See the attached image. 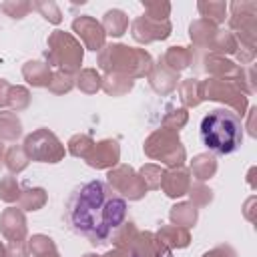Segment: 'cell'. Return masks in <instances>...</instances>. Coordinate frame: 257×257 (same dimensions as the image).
Returning <instances> with one entry per match:
<instances>
[{"label": "cell", "instance_id": "obj_1", "mask_svg": "<svg viewBox=\"0 0 257 257\" xmlns=\"http://www.w3.org/2000/svg\"><path fill=\"white\" fill-rule=\"evenodd\" d=\"M126 203L106 183L90 181L74 191L68 203V221L92 245H102L124 223Z\"/></svg>", "mask_w": 257, "mask_h": 257}, {"label": "cell", "instance_id": "obj_2", "mask_svg": "<svg viewBox=\"0 0 257 257\" xmlns=\"http://www.w3.org/2000/svg\"><path fill=\"white\" fill-rule=\"evenodd\" d=\"M153 56L145 48L128 46L122 42L104 44L98 50L96 64L104 74H120L128 78H147L153 68Z\"/></svg>", "mask_w": 257, "mask_h": 257}, {"label": "cell", "instance_id": "obj_3", "mask_svg": "<svg viewBox=\"0 0 257 257\" xmlns=\"http://www.w3.org/2000/svg\"><path fill=\"white\" fill-rule=\"evenodd\" d=\"M201 139L209 151L217 155H229L243 143L241 118L229 108H215L201 120Z\"/></svg>", "mask_w": 257, "mask_h": 257}, {"label": "cell", "instance_id": "obj_4", "mask_svg": "<svg viewBox=\"0 0 257 257\" xmlns=\"http://www.w3.org/2000/svg\"><path fill=\"white\" fill-rule=\"evenodd\" d=\"M46 46L48 48L44 52V58L48 66H56L60 72L72 76L80 72L84 60V46L72 32L52 30L46 38Z\"/></svg>", "mask_w": 257, "mask_h": 257}, {"label": "cell", "instance_id": "obj_5", "mask_svg": "<svg viewBox=\"0 0 257 257\" xmlns=\"http://www.w3.org/2000/svg\"><path fill=\"white\" fill-rule=\"evenodd\" d=\"M189 38L193 42V50H209L223 56L227 54L235 56L239 48V42L233 36V32L223 30L205 18H197L189 24Z\"/></svg>", "mask_w": 257, "mask_h": 257}, {"label": "cell", "instance_id": "obj_6", "mask_svg": "<svg viewBox=\"0 0 257 257\" xmlns=\"http://www.w3.org/2000/svg\"><path fill=\"white\" fill-rule=\"evenodd\" d=\"M143 151L149 159L161 161L167 169H177L185 167L187 161V151L179 139V133L169 131V128H155L143 143Z\"/></svg>", "mask_w": 257, "mask_h": 257}, {"label": "cell", "instance_id": "obj_7", "mask_svg": "<svg viewBox=\"0 0 257 257\" xmlns=\"http://www.w3.org/2000/svg\"><path fill=\"white\" fill-rule=\"evenodd\" d=\"M227 10H231L229 18V32L237 38L241 48L255 50L257 40V2L253 0H235L227 4Z\"/></svg>", "mask_w": 257, "mask_h": 257}, {"label": "cell", "instance_id": "obj_8", "mask_svg": "<svg viewBox=\"0 0 257 257\" xmlns=\"http://www.w3.org/2000/svg\"><path fill=\"white\" fill-rule=\"evenodd\" d=\"M201 96H203V100L221 102V104L233 108V112L239 118H243L249 110V96L233 80L209 78L207 76L205 80H201Z\"/></svg>", "mask_w": 257, "mask_h": 257}, {"label": "cell", "instance_id": "obj_9", "mask_svg": "<svg viewBox=\"0 0 257 257\" xmlns=\"http://www.w3.org/2000/svg\"><path fill=\"white\" fill-rule=\"evenodd\" d=\"M22 147H24L28 159L36 161V163L54 165V163H60L66 155L62 141L48 128H36L30 135H26Z\"/></svg>", "mask_w": 257, "mask_h": 257}, {"label": "cell", "instance_id": "obj_10", "mask_svg": "<svg viewBox=\"0 0 257 257\" xmlns=\"http://www.w3.org/2000/svg\"><path fill=\"white\" fill-rule=\"evenodd\" d=\"M106 185L128 201H141L147 195V187L143 185L139 173L131 165H116L106 173Z\"/></svg>", "mask_w": 257, "mask_h": 257}, {"label": "cell", "instance_id": "obj_11", "mask_svg": "<svg viewBox=\"0 0 257 257\" xmlns=\"http://www.w3.org/2000/svg\"><path fill=\"white\" fill-rule=\"evenodd\" d=\"M173 32L171 20H153L145 14L137 16L131 22V36L139 44H151L157 40H167Z\"/></svg>", "mask_w": 257, "mask_h": 257}, {"label": "cell", "instance_id": "obj_12", "mask_svg": "<svg viewBox=\"0 0 257 257\" xmlns=\"http://www.w3.org/2000/svg\"><path fill=\"white\" fill-rule=\"evenodd\" d=\"M72 32H76V36L80 38V42L86 50L98 52L106 44V34H104L102 24L90 14L76 16L72 20Z\"/></svg>", "mask_w": 257, "mask_h": 257}, {"label": "cell", "instance_id": "obj_13", "mask_svg": "<svg viewBox=\"0 0 257 257\" xmlns=\"http://www.w3.org/2000/svg\"><path fill=\"white\" fill-rule=\"evenodd\" d=\"M86 165L92 169H112L120 161V145L116 139H102L92 145L88 155L84 157Z\"/></svg>", "mask_w": 257, "mask_h": 257}, {"label": "cell", "instance_id": "obj_14", "mask_svg": "<svg viewBox=\"0 0 257 257\" xmlns=\"http://www.w3.org/2000/svg\"><path fill=\"white\" fill-rule=\"evenodd\" d=\"M0 233L6 241H24L28 233V223L24 211L18 207H8L0 213Z\"/></svg>", "mask_w": 257, "mask_h": 257}, {"label": "cell", "instance_id": "obj_15", "mask_svg": "<svg viewBox=\"0 0 257 257\" xmlns=\"http://www.w3.org/2000/svg\"><path fill=\"white\" fill-rule=\"evenodd\" d=\"M128 257H171V249H167L153 231H139L128 247Z\"/></svg>", "mask_w": 257, "mask_h": 257}, {"label": "cell", "instance_id": "obj_16", "mask_svg": "<svg viewBox=\"0 0 257 257\" xmlns=\"http://www.w3.org/2000/svg\"><path fill=\"white\" fill-rule=\"evenodd\" d=\"M189 187H191V173H189V169L177 167V169H165L163 181H161L159 189H163V193L169 199H181V197H185L189 193Z\"/></svg>", "mask_w": 257, "mask_h": 257}, {"label": "cell", "instance_id": "obj_17", "mask_svg": "<svg viewBox=\"0 0 257 257\" xmlns=\"http://www.w3.org/2000/svg\"><path fill=\"white\" fill-rule=\"evenodd\" d=\"M147 80H149L151 88H153L157 94L165 96V94H171V92L177 88V84H179L181 78H179L177 72L169 70L161 60H157V62H153V68H151Z\"/></svg>", "mask_w": 257, "mask_h": 257}, {"label": "cell", "instance_id": "obj_18", "mask_svg": "<svg viewBox=\"0 0 257 257\" xmlns=\"http://www.w3.org/2000/svg\"><path fill=\"white\" fill-rule=\"evenodd\" d=\"M169 70H173V72H183L185 68H189V66H193V62H195V50H193V46L189 48V46H169L167 50H165V54L159 58Z\"/></svg>", "mask_w": 257, "mask_h": 257}, {"label": "cell", "instance_id": "obj_19", "mask_svg": "<svg viewBox=\"0 0 257 257\" xmlns=\"http://www.w3.org/2000/svg\"><path fill=\"white\" fill-rule=\"evenodd\" d=\"M22 76L24 80L34 88H46L52 76L50 66L44 60H28L22 64Z\"/></svg>", "mask_w": 257, "mask_h": 257}, {"label": "cell", "instance_id": "obj_20", "mask_svg": "<svg viewBox=\"0 0 257 257\" xmlns=\"http://www.w3.org/2000/svg\"><path fill=\"white\" fill-rule=\"evenodd\" d=\"M217 157L213 153H199L189 163V173L197 179V183H205L217 173Z\"/></svg>", "mask_w": 257, "mask_h": 257}, {"label": "cell", "instance_id": "obj_21", "mask_svg": "<svg viewBox=\"0 0 257 257\" xmlns=\"http://www.w3.org/2000/svg\"><path fill=\"white\" fill-rule=\"evenodd\" d=\"M159 241L167 247V249H185L191 245V233L185 227H177V225H163L157 233Z\"/></svg>", "mask_w": 257, "mask_h": 257}, {"label": "cell", "instance_id": "obj_22", "mask_svg": "<svg viewBox=\"0 0 257 257\" xmlns=\"http://www.w3.org/2000/svg\"><path fill=\"white\" fill-rule=\"evenodd\" d=\"M169 219H171V225H177V227H185V229H191L197 225V219H199V209L189 203V201H181V203H175L169 211Z\"/></svg>", "mask_w": 257, "mask_h": 257}, {"label": "cell", "instance_id": "obj_23", "mask_svg": "<svg viewBox=\"0 0 257 257\" xmlns=\"http://www.w3.org/2000/svg\"><path fill=\"white\" fill-rule=\"evenodd\" d=\"M100 24H102L106 36L120 38V36L126 34V30H128V16H126V12L120 10V8H110V10L104 12Z\"/></svg>", "mask_w": 257, "mask_h": 257}, {"label": "cell", "instance_id": "obj_24", "mask_svg": "<svg viewBox=\"0 0 257 257\" xmlns=\"http://www.w3.org/2000/svg\"><path fill=\"white\" fill-rule=\"evenodd\" d=\"M179 90V100L183 102V108H197L203 102L201 96V80L191 76V78H181L177 84Z\"/></svg>", "mask_w": 257, "mask_h": 257}, {"label": "cell", "instance_id": "obj_25", "mask_svg": "<svg viewBox=\"0 0 257 257\" xmlns=\"http://www.w3.org/2000/svg\"><path fill=\"white\" fill-rule=\"evenodd\" d=\"M74 86L84 94H96L102 88V76L96 68H80L74 74Z\"/></svg>", "mask_w": 257, "mask_h": 257}, {"label": "cell", "instance_id": "obj_26", "mask_svg": "<svg viewBox=\"0 0 257 257\" xmlns=\"http://www.w3.org/2000/svg\"><path fill=\"white\" fill-rule=\"evenodd\" d=\"M48 201V193L42 187H26L20 193L18 209L22 211H40Z\"/></svg>", "mask_w": 257, "mask_h": 257}, {"label": "cell", "instance_id": "obj_27", "mask_svg": "<svg viewBox=\"0 0 257 257\" xmlns=\"http://www.w3.org/2000/svg\"><path fill=\"white\" fill-rule=\"evenodd\" d=\"M197 10L201 18L213 22V24H223L227 18V2L223 0H201L197 2Z\"/></svg>", "mask_w": 257, "mask_h": 257}, {"label": "cell", "instance_id": "obj_28", "mask_svg": "<svg viewBox=\"0 0 257 257\" xmlns=\"http://www.w3.org/2000/svg\"><path fill=\"white\" fill-rule=\"evenodd\" d=\"M135 80L128 76H120V74H104L102 76V88L108 96H124L133 90Z\"/></svg>", "mask_w": 257, "mask_h": 257}, {"label": "cell", "instance_id": "obj_29", "mask_svg": "<svg viewBox=\"0 0 257 257\" xmlns=\"http://www.w3.org/2000/svg\"><path fill=\"white\" fill-rule=\"evenodd\" d=\"M22 135V122L16 112L0 110V141H16Z\"/></svg>", "mask_w": 257, "mask_h": 257}, {"label": "cell", "instance_id": "obj_30", "mask_svg": "<svg viewBox=\"0 0 257 257\" xmlns=\"http://www.w3.org/2000/svg\"><path fill=\"white\" fill-rule=\"evenodd\" d=\"M4 167L8 169V173L10 175H18V173H22L26 167H28V163H30V159H28V155H26V151H24V147L22 145H12L6 153H4Z\"/></svg>", "mask_w": 257, "mask_h": 257}, {"label": "cell", "instance_id": "obj_31", "mask_svg": "<svg viewBox=\"0 0 257 257\" xmlns=\"http://www.w3.org/2000/svg\"><path fill=\"white\" fill-rule=\"evenodd\" d=\"M139 235V229H137V225L135 223H122V225H118L116 229H114V233H112V245L116 247V249H122V251H126L128 253V247L133 245V241H135V237Z\"/></svg>", "mask_w": 257, "mask_h": 257}, {"label": "cell", "instance_id": "obj_32", "mask_svg": "<svg viewBox=\"0 0 257 257\" xmlns=\"http://www.w3.org/2000/svg\"><path fill=\"white\" fill-rule=\"evenodd\" d=\"M139 177L143 181V185L147 187V191H155L161 187V181H163V173L165 169L161 165H155V163H145L139 171Z\"/></svg>", "mask_w": 257, "mask_h": 257}, {"label": "cell", "instance_id": "obj_33", "mask_svg": "<svg viewBox=\"0 0 257 257\" xmlns=\"http://www.w3.org/2000/svg\"><path fill=\"white\" fill-rule=\"evenodd\" d=\"M30 106V90L22 84H14L10 86L8 92V110L12 112H22Z\"/></svg>", "mask_w": 257, "mask_h": 257}, {"label": "cell", "instance_id": "obj_34", "mask_svg": "<svg viewBox=\"0 0 257 257\" xmlns=\"http://www.w3.org/2000/svg\"><path fill=\"white\" fill-rule=\"evenodd\" d=\"M92 145H94V141H92L90 135L76 133V135H72V137L68 139L66 151H68L72 157H76V159H84V157L88 155V151L92 149Z\"/></svg>", "mask_w": 257, "mask_h": 257}, {"label": "cell", "instance_id": "obj_35", "mask_svg": "<svg viewBox=\"0 0 257 257\" xmlns=\"http://www.w3.org/2000/svg\"><path fill=\"white\" fill-rule=\"evenodd\" d=\"M26 247H28V253H30L32 257H38V255L56 251V243H54L48 235H42V233L30 235V237L26 239Z\"/></svg>", "mask_w": 257, "mask_h": 257}, {"label": "cell", "instance_id": "obj_36", "mask_svg": "<svg viewBox=\"0 0 257 257\" xmlns=\"http://www.w3.org/2000/svg\"><path fill=\"white\" fill-rule=\"evenodd\" d=\"M187 122H189V110L181 106V108H169L167 114H165L163 120H161V126L179 133L181 128H185Z\"/></svg>", "mask_w": 257, "mask_h": 257}, {"label": "cell", "instance_id": "obj_37", "mask_svg": "<svg viewBox=\"0 0 257 257\" xmlns=\"http://www.w3.org/2000/svg\"><path fill=\"white\" fill-rule=\"evenodd\" d=\"M46 88H48V92H52V94H68V92L74 88V76L56 70V72H52L50 82H48Z\"/></svg>", "mask_w": 257, "mask_h": 257}, {"label": "cell", "instance_id": "obj_38", "mask_svg": "<svg viewBox=\"0 0 257 257\" xmlns=\"http://www.w3.org/2000/svg\"><path fill=\"white\" fill-rule=\"evenodd\" d=\"M32 8L38 10L40 16L44 20H48L50 24H60L62 22V12H60L58 4L52 2V0H36V2H32Z\"/></svg>", "mask_w": 257, "mask_h": 257}, {"label": "cell", "instance_id": "obj_39", "mask_svg": "<svg viewBox=\"0 0 257 257\" xmlns=\"http://www.w3.org/2000/svg\"><path fill=\"white\" fill-rule=\"evenodd\" d=\"M145 16L153 20H169L171 16V2H161V0H143Z\"/></svg>", "mask_w": 257, "mask_h": 257}, {"label": "cell", "instance_id": "obj_40", "mask_svg": "<svg viewBox=\"0 0 257 257\" xmlns=\"http://www.w3.org/2000/svg\"><path fill=\"white\" fill-rule=\"evenodd\" d=\"M189 203H193L195 207H207L209 203H213V191L205 185V183H191L189 187Z\"/></svg>", "mask_w": 257, "mask_h": 257}, {"label": "cell", "instance_id": "obj_41", "mask_svg": "<svg viewBox=\"0 0 257 257\" xmlns=\"http://www.w3.org/2000/svg\"><path fill=\"white\" fill-rule=\"evenodd\" d=\"M0 10L6 16H10L14 20H20L32 10V2H28V0H6V2L0 4Z\"/></svg>", "mask_w": 257, "mask_h": 257}, {"label": "cell", "instance_id": "obj_42", "mask_svg": "<svg viewBox=\"0 0 257 257\" xmlns=\"http://www.w3.org/2000/svg\"><path fill=\"white\" fill-rule=\"evenodd\" d=\"M20 193H22V189H20L16 177L8 175V177H4V179L0 181V199H2L4 203H18Z\"/></svg>", "mask_w": 257, "mask_h": 257}, {"label": "cell", "instance_id": "obj_43", "mask_svg": "<svg viewBox=\"0 0 257 257\" xmlns=\"http://www.w3.org/2000/svg\"><path fill=\"white\" fill-rule=\"evenodd\" d=\"M6 257H30L28 247H26V239L24 241H8Z\"/></svg>", "mask_w": 257, "mask_h": 257}, {"label": "cell", "instance_id": "obj_44", "mask_svg": "<svg viewBox=\"0 0 257 257\" xmlns=\"http://www.w3.org/2000/svg\"><path fill=\"white\" fill-rule=\"evenodd\" d=\"M203 257H237V253L231 245H217L207 253H203Z\"/></svg>", "mask_w": 257, "mask_h": 257}, {"label": "cell", "instance_id": "obj_45", "mask_svg": "<svg viewBox=\"0 0 257 257\" xmlns=\"http://www.w3.org/2000/svg\"><path fill=\"white\" fill-rule=\"evenodd\" d=\"M10 86L12 84L8 80L0 78V110L8 108V92H10Z\"/></svg>", "mask_w": 257, "mask_h": 257}, {"label": "cell", "instance_id": "obj_46", "mask_svg": "<svg viewBox=\"0 0 257 257\" xmlns=\"http://www.w3.org/2000/svg\"><path fill=\"white\" fill-rule=\"evenodd\" d=\"M255 112H257V106H249V110H247V114H249V120H247V128H249V135L251 137H255L257 135V131H255Z\"/></svg>", "mask_w": 257, "mask_h": 257}, {"label": "cell", "instance_id": "obj_47", "mask_svg": "<svg viewBox=\"0 0 257 257\" xmlns=\"http://www.w3.org/2000/svg\"><path fill=\"white\" fill-rule=\"evenodd\" d=\"M100 257H128V253L126 251H122V249H110V251H106L104 255H100Z\"/></svg>", "mask_w": 257, "mask_h": 257}, {"label": "cell", "instance_id": "obj_48", "mask_svg": "<svg viewBox=\"0 0 257 257\" xmlns=\"http://www.w3.org/2000/svg\"><path fill=\"white\" fill-rule=\"evenodd\" d=\"M38 257H60V253L56 249V251H50V253H44V255H38Z\"/></svg>", "mask_w": 257, "mask_h": 257}, {"label": "cell", "instance_id": "obj_49", "mask_svg": "<svg viewBox=\"0 0 257 257\" xmlns=\"http://www.w3.org/2000/svg\"><path fill=\"white\" fill-rule=\"evenodd\" d=\"M4 153H6V151H4V145H2V141H0V163L4 161Z\"/></svg>", "mask_w": 257, "mask_h": 257}, {"label": "cell", "instance_id": "obj_50", "mask_svg": "<svg viewBox=\"0 0 257 257\" xmlns=\"http://www.w3.org/2000/svg\"><path fill=\"white\" fill-rule=\"evenodd\" d=\"M0 257H6V247L0 243Z\"/></svg>", "mask_w": 257, "mask_h": 257}, {"label": "cell", "instance_id": "obj_51", "mask_svg": "<svg viewBox=\"0 0 257 257\" xmlns=\"http://www.w3.org/2000/svg\"><path fill=\"white\" fill-rule=\"evenodd\" d=\"M82 257H100V255H96V253H86V255H82Z\"/></svg>", "mask_w": 257, "mask_h": 257}]
</instances>
